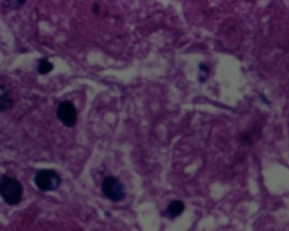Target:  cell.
<instances>
[{
	"mask_svg": "<svg viewBox=\"0 0 289 231\" xmlns=\"http://www.w3.org/2000/svg\"><path fill=\"white\" fill-rule=\"evenodd\" d=\"M183 211H184V204H183L182 201H173L166 209V215L168 218L174 219L181 215Z\"/></svg>",
	"mask_w": 289,
	"mask_h": 231,
	"instance_id": "8992f818",
	"label": "cell"
},
{
	"mask_svg": "<svg viewBox=\"0 0 289 231\" xmlns=\"http://www.w3.org/2000/svg\"><path fill=\"white\" fill-rule=\"evenodd\" d=\"M0 195L6 203L9 205H16L22 201L23 196V188L21 183L15 178L8 176L0 177Z\"/></svg>",
	"mask_w": 289,
	"mask_h": 231,
	"instance_id": "6da1fadb",
	"label": "cell"
},
{
	"mask_svg": "<svg viewBox=\"0 0 289 231\" xmlns=\"http://www.w3.org/2000/svg\"><path fill=\"white\" fill-rule=\"evenodd\" d=\"M3 2L8 7H10V8H17V7L23 5L25 0H3Z\"/></svg>",
	"mask_w": 289,
	"mask_h": 231,
	"instance_id": "ba28073f",
	"label": "cell"
},
{
	"mask_svg": "<svg viewBox=\"0 0 289 231\" xmlns=\"http://www.w3.org/2000/svg\"><path fill=\"white\" fill-rule=\"evenodd\" d=\"M102 190L109 200L113 202H119L126 196V189L121 182L118 178L107 177L102 183Z\"/></svg>",
	"mask_w": 289,
	"mask_h": 231,
	"instance_id": "3957f363",
	"label": "cell"
},
{
	"mask_svg": "<svg viewBox=\"0 0 289 231\" xmlns=\"http://www.w3.org/2000/svg\"><path fill=\"white\" fill-rule=\"evenodd\" d=\"M38 69H39V72L41 73V75H46V73L52 71L53 64L51 63L47 59H41V60H40V62H39Z\"/></svg>",
	"mask_w": 289,
	"mask_h": 231,
	"instance_id": "52a82bcc",
	"label": "cell"
},
{
	"mask_svg": "<svg viewBox=\"0 0 289 231\" xmlns=\"http://www.w3.org/2000/svg\"><path fill=\"white\" fill-rule=\"evenodd\" d=\"M35 184L43 192L54 190L61 184V178L57 171L51 169L39 170L35 175Z\"/></svg>",
	"mask_w": 289,
	"mask_h": 231,
	"instance_id": "7a4b0ae2",
	"label": "cell"
},
{
	"mask_svg": "<svg viewBox=\"0 0 289 231\" xmlns=\"http://www.w3.org/2000/svg\"><path fill=\"white\" fill-rule=\"evenodd\" d=\"M58 117L66 126L71 127L77 122V109L71 102H62L58 107Z\"/></svg>",
	"mask_w": 289,
	"mask_h": 231,
	"instance_id": "277c9868",
	"label": "cell"
},
{
	"mask_svg": "<svg viewBox=\"0 0 289 231\" xmlns=\"http://www.w3.org/2000/svg\"><path fill=\"white\" fill-rule=\"evenodd\" d=\"M13 100L10 97L9 91L3 85H0V111H7L13 106Z\"/></svg>",
	"mask_w": 289,
	"mask_h": 231,
	"instance_id": "5b68a950",
	"label": "cell"
}]
</instances>
